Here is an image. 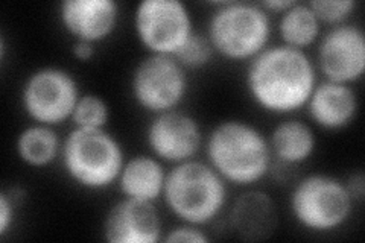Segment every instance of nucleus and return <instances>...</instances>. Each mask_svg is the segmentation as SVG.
<instances>
[{"instance_id":"f257e3e1","label":"nucleus","mask_w":365,"mask_h":243,"mask_svg":"<svg viewBox=\"0 0 365 243\" xmlns=\"http://www.w3.org/2000/svg\"><path fill=\"white\" fill-rule=\"evenodd\" d=\"M317 86V66L304 51L268 46L247 66L245 87L268 114L289 115L306 107Z\"/></svg>"},{"instance_id":"f03ea898","label":"nucleus","mask_w":365,"mask_h":243,"mask_svg":"<svg viewBox=\"0 0 365 243\" xmlns=\"http://www.w3.org/2000/svg\"><path fill=\"white\" fill-rule=\"evenodd\" d=\"M207 163L227 184L251 187L271 172L268 137L257 126L230 119L218 123L205 140Z\"/></svg>"},{"instance_id":"7ed1b4c3","label":"nucleus","mask_w":365,"mask_h":243,"mask_svg":"<svg viewBox=\"0 0 365 243\" xmlns=\"http://www.w3.org/2000/svg\"><path fill=\"white\" fill-rule=\"evenodd\" d=\"M162 198L180 222L202 228L222 213L228 189L225 180L209 163L189 160L168 172Z\"/></svg>"},{"instance_id":"20e7f679","label":"nucleus","mask_w":365,"mask_h":243,"mask_svg":"<svg viewBox=\"0 0 365 243\" xmlns=\"http://www.w3.org/2000/svg\"><path fill=\"white\" fill-rule=\"evenodd\" d=\"M66 175L86 190H104L118 182L125 165L120 142L106 128H73L61 148Z\"/></svg>"},{"instance_id":"39448f33","label":"nucleus","mask_w":365,"mask_h":243,"mask_svg":"<svg viewBox=\"0 0 365 243\" xmlns=\"http://www.w3.org/2000/svg\"><path fill=\"white\" fill-rule=\"evenodd\" d=\"M210 16L207 36L213 52L228 61L250 63L268 48L272 25L260 4L221 2Z\"/></svg>"},{"instance_id":"423d86ee","label":"nucleus","mask_w":365,"mask_h":243,"mask_svg":"<svg viewBox=\"0 0 365 243\" xmlns=\"http://www.w3.org/2000/svg\"><path fill=\"white\" fill-rule=\"evenodd\" d=\"M347 184L327 173H311L295 184L289 208L295 222L312 233H332L344 227L353 213Z\"/></svg>"},{"instance_id":"0eeeda50","label":"nucleus","mask_w":365,"mask_h":243,"mask_svg":"<svg viewBox=\"0 0 365 243\" xmlns=\"http://www.w3.org/2000/svg\"><path fill=\"white\" fill-rule=\"evenodd\" d=\"M81 98L76 78L63 67L44 66L34 71L21 87V107L34 123L58 126L72 119Z\"/></svg>"},{"instance_id":"6e6552de","label":"nucleus","mask_w":365,"mask_h":243,"mask_svg":"<svg viewBox=\"0 0 365 243\" xmlns=\"http://www.w3.org/2000/svg\"><path fill=\"white\" fill-rule=\"evenodd\" d=\"M133 26L148 53L165 56H175L195 32L190 11L180 0H142Z\"/></svg>"},{"instance_id":"1a4fd4ad","label":"nucleus","mask_w":365,"mask_h":243,"mask_svg":"<svg viewBox=\"0 0 365 243\" xmlns=\"http://www.w3.org/2000/svg\"><path fill=\"white\" fill-rule=\"evenodd\" d=\"M134 102L151 114L178 110L189 90L187 71L174 56L148 53L131 75Z\"/></svg>"},{"instance_id":"9d476101","label":"nucleus","mask_w":365,"mask_h":243,"mask_svg":"<svg viewBox=\"0 0 365 243\" xmlns=\"http://www.w3.org/2000/svg\"><path fill=\"white\" fill-rule=\"evenodd\" d=\"M317 68L326 81L347 84L364 76L365 72V33L351 23L332 26L318 40Z\"/></svg>"},{"instance_id":"9b49d317","label":"nucleus","mask_w":365,"mask_h":243,"mask_svg":"<svg viewBox=\"0 0 365 243\" xmlns=\"http://www.w3.org/2000/svg\"><path fill=\"white\" fill-rule=\"evenodd\" d=\"M146 143L154 157L170 165L193 160L202 146V131L190 114L173 110L155 114L146 130Z\"/></svg>"},{"instance_id":"f8f14e48","label":"nucleus","mask_w":365,"mask_h":243,"mask_svg":"<svg viewBox=\"0 0 365 243\" xmlns=\"http://www.w3.org/2000/svg\"><path fill=\"white\" fill-rule=\"evenodd\" d=\"M163 224L155 202L125 198L113 204L102 222L108 243H155L162 240Z\"/></svg>"},{"instance_id":"ddd939ff","label":"nucleus","mask_w":365,"mask_h":243,"mask_svg":"<svg viewBox=\"0 0 365 243\" xmlns=\"http://www.w3.org/2000/svg\"><path fill=\"white\" fill-rule=\"evenodd\" d=\"M63 29L75 41L99 44L116 31L120 6L116 0H64L58 9Z\"/></svg>"},{"instance_id":"4468645a","label":"nucleus","mask_w":365,"mask_h":243,"mask_svg":"<svg viewBox=\"0 0 365 243\" xmlns=\"http://www.w3.org/2000/svg\"><path fill=\"white\" fill-rule=\"evenodd\" d=\"M230 227L244 242H264L279 227L277 205L268 193L248 189L232 204Z\"/></svg>"},{"instance_id":"2eb2a0df","label":"nucleus","mask_w":365,"mask_h":243,"mask_svg":"<svg viewBox=\"0 0 365 243\" xmlns=\"http://www.w3.org/2000/svg\"><path fill=\"white\" fill-rule=\"evenodd\" d=\"M311 120L324 131H341L355 122L359 100L351 86L324 81L315 86L306 103Z\"/></svg>"},{"instance_id":"dca6fc26","label":"nucleus","mask_w":365,"mask_h":243,"mask_svg":"<svg viewBox=\"0 0 365 243\" xmlns=\"http://www.w3.org/2000/svg\"><path fill=\"white\" fill-rule=\"evenodd\" d=\"M166 175L157 157L139 154L125 161L118 184L125 198L155 202L163 196Z\"/></svg>"},{"instance_id":"f3484780","label":"nucleus","mask_w":365,"mask_h":243,"mask_svg":"<svg viewBox=\"0 0 365 243\" xmlns=\"http://www.w3.org/2000/svg\"><path fill=\"white\" fill-rule=\"evenodd\" d=\"M272 158L284 166H299L309 160L317 149V137L309 123L299 119L280 122L269 135Z\"/></svg>"},{"instance_id":"a211bd4d","label":"nucleus","mask_w":365,"mask_h":243,"mask_svg":"<svg viewBox=\"0 0 365 243\" xmlns=\"http://www.w3.org/2000/svg\"><path fill=\"white\" fill-rule=\"evenodd\" d=\"M63 140L53 126L32 123L23 128L16 140V154L23 165L43 169L61 157Z\"/></svg>"},{"instance_id":"6ab92c4d","label":"nucleus","mask_w":365,"mask_h":243,"mask_svg":"<svg viewBox=\"0 0 365 243\" xmlns=\"http://www.w3.org/2000/svg\"><path fill=\"white\" fill-rule=\"evenodd\" d=\"M279 33L282 44L304 51L322 37V23L314 14L309 4L294 2L292 6L280 14Z\"/></svg>"},{"instance_id":"aec40b11","label":"nucleus","mask_w":365,"mask_h":243,"mask_svg":"<svg viewBox=\"0 0 365 243\" xmlns=\"http://www.w3.org/2000/svg\"><path fill=\"white\" fill-rule=\"evenodd\" d=\"M71 120L75 128H106L110 120V107L104 98L95 93L81 95Z\"/></svg>"},{"instance_id":"412c9836","label":"nucleus","mask_w":365,"mask_h":243,"mask_svg":"<svg viewBox=\"0 0 365 243\" xmlns=\"http://www.w3.org/2000/svg\"><path fill=\"white\" fill-rule=\"evenodd\" d=\"M213 53L207 36L195 31L174 58L187 71V68H201L207 66Z\"/></svg>"},{"instance_id":"4be33fe9","label":"nucleus","mask_w":365,"mask_h":243,"mask_svg":"<svg viewBox=\"0 0 365 243\" xmlns=\"http://www.w3.org/2000/svg\"><path fill=\"white\" fill-rule=\"evenodd\" d=\"M309 6L319 23H326L332 28L347 23L349 17L355 13L358 2L356 0H312Z\"/></svg>"},{"instance_id":"5701e85b","label":"nucleus","mask_w":365,"mask_h":243,"mask_svg":"<svg viewBox=\"0 0 365 243\" xmlns=\"http://www.w3.org/2000/svg\"><path fill=\"white\" fill-rule=\"evenodd\" d=\"M19 195L16 189L2 190L0 193V237H5L11 227L14 225L17 205H19Z\"/></svg>"},{"instance_id":"b1692460","label":"nucleus","mask_w":365,"mask_h":243,"mask_svg":"<svg viewBox=\"0 0 365 243\" xmlns=\"http://www.w3.org/2000/svg\"><path fill=\"white\" fill-rule=\"evenodd\" d=\"M166 243H181V242H187V243H205L209 242V236L204 233L201 227H195L190 224H180L174 227L170 231H168V234L163 237Z\"/></svg>"},{"instance_id":"393cba45","label":"nucleus","mask_w":365,"mask_h":243,"mask_svg":"<svg viewBox=\"0 0 365 243\" xmlns=\"http://www.w3.org/2000/svg\"><path fill=\"white\" fill-rule=\"evenodd\" d=\"M95 53H96L95 44L86 43V41H73L72 44V55L79 61L87 63L90 60H93Z\"/></svg>"},{"instance_id":"a878e982","label":"nucleus","mask_w":365,"mask_h":243,"mask_svg":"<svg viewBox=\"0 0 365 243\" xmlns=\"http://www.w3.org/2000/svg\"><path fill=\"white\" fill-rule=\"evenodd\" d=\"M295 0H267V2H262V8L265 11H272V13H283L287 11L289 6H292V4Z\"/></svg>"}]
</instances>
